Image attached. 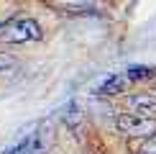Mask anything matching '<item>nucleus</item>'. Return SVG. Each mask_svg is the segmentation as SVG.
I'll list each match as a JSON object with an SVG mask.
<instances>
[{
    "label": "nucleus",
    "mask_w": 156,
    "mask_h": 154,
    "mask_svg": "<svg viewBox=\"0 0 156 154\" xmlns=\"http://www.w3.org/2000/svg\"><path fill=\"white\" fill-rule=\"evenodd\" d=\"M44 31L34 18L18 16V18H8L5 23H0V41L5 44H31V41H38Z\"/></svg>",
    "instance_id": "1"
},
{
    "label": "nucleus",
    "mask_w": 156,
    "mask_h": 154,
    "mask_svg": "<svg viewBox=\"0 0 156 154\" xmlns=\"http://www.w3.org/2000/svg\"><path fill=\"white\" fill-rule=\"evenodd\" d=\"M115 126L126 136H141V139H154L156 136V118H151V116L120 113L115 118Z\"/></svg>",
    "instance_id": "2"
},
{
    "label": "nucleus",
    "mask_w": 156,
    "mask_h": 154,
    "mask_svg": "<svg viewBox=\"0 0 156 154\" xmlns=\"http://www.w3.org/2000/svg\"><path fill=\"white\" fill-rule=\"evenodd\" d=\"M128 105H131V113H138V116H151L154 118V113H156V98L154 95H131Z\"/></svg>",
    "instance_id": "3"
},
{
    "label": "nucleus",
    "mask_w": 156,
    "mask_h": 154,
    "mask_svg": "<svg viewBox=\"0 0 156 154\" xmlns=\"http://www.w3.org/2000/svg\"><path fill=\"white\" fill-rule=\"evenodd\" d=\"M126 85H131L126 75H113V77H108V80L102 82L95 93H97V95H115V93H123Z\"/></svg>",
    "instance_id": "4"
},
{
    "label": "nucleus",
    "mask_w": 156,
    "mask_h": 154,
    "mask_svg": "<svg viewBox=\"0 0 156 154\" xmlns=\"http://www.w3.org/2000/svg\"><path fill=\"white\" fill-rule=\"evenodd\" d=\"M8 154H46V146H44L41 136H28L26 141H21L16 149H10Z\"/></svg>",
    "instance_id": "5"
},
{
    "label": "nucleus",
    "mask_w": 156,
    "mask_h": 154,
    "mask_svg": "<svg viewBox=\"0 0 156 154\" xmlns=\"http://www.w3.org/2000/svg\"><path fill=\"white\" fill-rule=\"evenodd\" d=\"M123 75L128 77V82H138V80H148V77H154L156 69L154 67H141V64H136V67H128Z\"/></svg>",
    "instance_id": "6"
},
{
    "label": "nucleus",
    "mask_w": 156,
    "mask_h": 154,
    "mask_svg": "<svg viewBox=\"0 0 156 154\" xmlns=\"http://www.w3.org/2000/svg\"><path fill=\"white\" fill-rule=\"evenodd\" d=\"M136 154H156V136L148 139V141H144V144L136 149Z\"/></svg>",
    "instance_id": "7"
},
{
    "label": "nucleus",
    "mask_w": 156,
    "mask_h": 154,
    "mask_svg": "<svg viewBox=\"0 0 156 154\" xmlns=\"http://www.w3.org/2000/svg\"><path fill=\"white\" fill-rule=\"evenodd\" d=\"M10 64H13V59H10L8 54H5V51H0V69H5V67H10Z\"/></svg>",
    "instance_id": "8"
}]
</instances>
